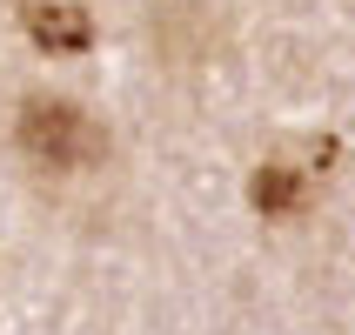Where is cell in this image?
<instances>
[{
  "mask_svg": "<svg viewBox=\"0 0 355 335\" xmlns=\"http://www.w3.org/2000/svg\"><path fill=\"white\" fill-rule=\"evenodd\" d=\"M14 141H20V155L34 168H47V175H80V168H94L107 155V128L80 101H60V94H27L20 101Z\"/></svg>",
  "mask_w": 355,
  "mask_h": 335,
  "instance_id": "obj_1",
  "label": "cell"
},
{
  "mask_svg": "<svg viewBox=\"0 0 355 335\" xmlns=\"http://www.w3.org/2000/svg\"><path fill=\"white\" fill-rule=\"evenodd\" d=\"M27 34L47 54H74V47L94 40V27H87V14H80L74 0H27Z\"/></svg>",
  "mask_w": 355,
  "mask_h": 335,
  "instance_id": "obj_2",
  "label": "cell"
},
{
  "mask_svg": "<svg viewBox=\"0 0 355 335\" xmlns=\"http://www.w3.org/2000/svg\"><path fill=\"white\" fill-rule=\"evenodd\" d=\"M248 201H255L268 221H288V215H302L309 181H302V168H288V161H268V168H255V181H248Z\"/></svg>",
  "mask_w": 355,
  "mask_h": 335,
  "instance_id": "obj_3",
  "label": "cell"
}]
</instances>
